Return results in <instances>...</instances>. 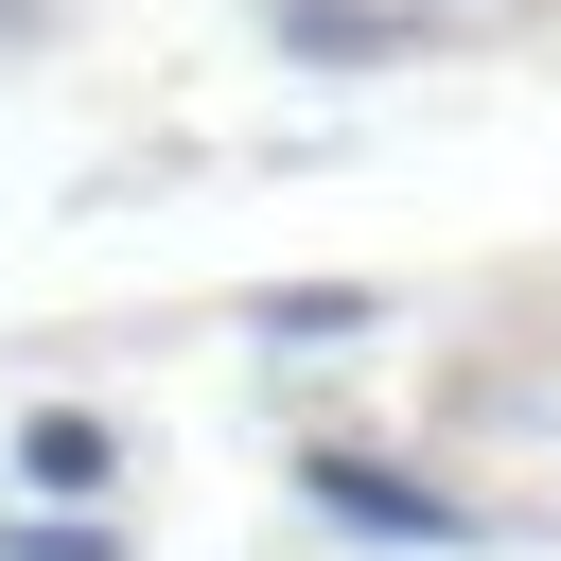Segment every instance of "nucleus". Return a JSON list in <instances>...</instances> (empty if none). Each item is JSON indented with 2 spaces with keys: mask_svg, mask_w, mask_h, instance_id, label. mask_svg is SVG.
Instances as JSON below:
<instances>
[{
  "mask_svg": "<svg viewBox=\"0 0 561 561\" xmlns=\"http://www.w3.org/2000/svg\"><path fill=\"white\" fill-rule=\"evenodd\" d=\"M316 508H333V526H368V543H473V508H456V491H421V473H386V456H316Z\"/></svg>",
  "mask_w": 561,
  "mask_h": 561,
  "instance_id": "1",
  "label": "nucleus"
},
{
  "mask_svg": "<svg viewBox=\"0 0 561 561\" xmlns=\"http://www.w3.org/2000/svg\"><path fill=\"white\" fill-rule=\"evenodd\" d=\"M0 561H123V543H105L88 508H35V526H0Z\"/></svg>",
  "mask_w": 561,
  "mask_h": 561,
  "instance_id": "3",
  "label": "nucleus"
},
{
  "mask_svg": "<svg viewBox=\"0 0 561 561\" xmlns=\"http://www.w3.org/2000/svg\"><path fill=\"white\" fill-rule=\"evenodd\" d=\"M18 456H35V491H105V421H35Z\"/></svg>",
  "mask_w": 561,
  "mask_h": 561,
  "instance_id": "2",
  "label": "nucleus"
}]
</instances>
